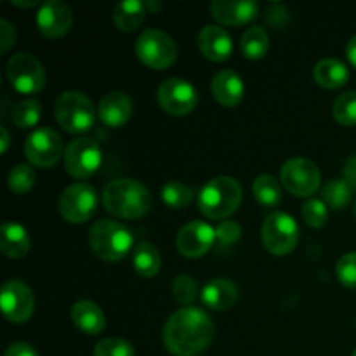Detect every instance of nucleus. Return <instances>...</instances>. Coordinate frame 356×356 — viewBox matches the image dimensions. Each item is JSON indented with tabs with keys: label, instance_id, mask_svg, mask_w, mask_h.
Wrapping results in <instances>:
<instances>
[{
	"label": "nucleus",
	"instance_id": "nucleus-1",
	"mask_svg": "<svg viewBox=\"0 0 356 356\" xmlns=\"http://www.w3.org/2000/svg\"><path fill=\"white\" fill-rule=\"evenodd\" d=\"M214 330V323L204 309L186 306L165 322L163 344L174 356H198L212 343Z\"/></svg>",
	"mask_w": 356,
	"mask_h": 356
},
{
	"label": "nucleus",
	"instance_id": "nucleus-2",
	"mask_svg": "<svg viewBox=\"0 0 356 356\" xmlns=\"http://www.w3.org/2000/svg\"><path fill=\"white\" fill-rule=\"evenodd\" d=\"M153 198L148 188L131 177L108 183L103 190V205L115 218L139 219L152 209Z\"/></svg>",
	"mask_w": 356,
	"mask_h": 356
},
{
	"label": "nucleus",
	"instance_id": "nucleus-3",
	"mask_svg": "<svg viewBox=\"0 0 356 356\" xmlns=\"http://www.w3.org/2000/svg\"><path fill=\"white\" fill-rule=\"evenodd\" d=\"M242 198L243 193L238 181L219 176L202 188L198 193V209L209 219H225L238 211Z\"/></svg>",
	"mask_w": 356,
	"mask_h": 356
},
{
	"label": "nucleus",
	"instance_id": "nucleus-4",
	"mask_svg": "<svg viewBox=\"0 0 356 356\" xmlns=\"http://www.w3.org/2000/svg\"><path fill=\"white\" fill-rule=\"evenodd\" d=\"M89 245L103 261H120L134 247V235L125 225L111 219H101L89 229Z\"/></svg>",
	"mask_w": 356,
	"mask_h": 356
},
{
	"label": "nucleus",
	"instance_id": "nucleus-5",
	"mask_svg": "<svg viewBox=\"0 0 356 356\" xmlns=\"http://www.w3.org/2000/svg\"><path fill=\"white\" fill-rule=\"evenodd\" d=\"M54 117L66 132L82 134L92 129L96 122V108L86 94L66 90L56 101Z\"/></svg>",
	"mask_w": 356,
	"mask_h": 356
},
{
	"label": "nucleus",
	"instance_id": "nucleus-6",
	"mask_svg": "<svg viewBox=\"0 0 356 356\" xmlns=\"http://www.w3.org/2000/svg\"><path fill=\"white\" fill-rule=\"evenodd\" d=\"M264 249L273 256H287L299 242V226L287 212H271L261 228Z\"/></svg>",
	"mask_w": 356,
	"mask_h": 356
},
{
	"label": "nucleus",
	"instance_id": "nucleus-7",
	"mask_svg": "<svg viewBox=\"0 0 356 356\" xmlns=\"http://www.w3.org/2000/svg\"><path fill=\"white\" fill-rule=\"evenodd\" d=\"M136 56L153 70H165L176 63L177 45L165 31L148 28L136 40Z\"/></svg>",
	"mask_w": 356,
	"mask_h": 356
},
{
	"label": "nucleus",
	"instance_id": "nucleus-8",
	"mask_svg": "<svg viewBox=\"0 0 356 356\" xmlns=\"http://www.w3.org/2000/svg\"><path fill=\"white\" fill-rule=\"evenodd\" d=\"M103 162V152L96 139H73L65 149V169L75 179H87L92 176Z\"/></svg>",
	"mask_w": 356,
	"mask_h": 356
},
{
	"label": "nucleus",
	"instance_id": "nucleus-9",
	"mask_svg": "<svg viewBox=\"0 0 356 356\" xmlns=\"http://www.w3.org/2000/svg\"><path fill=\"white\" fill-rule=\"evenodd\" d=\"M7 79L10 86L21 94H35L44 89L45 70L44 65L28 52L14 54L6 66Z\"/></svg>",
	"mask_w": 356,
	"mask_h": 356
},
{
	"label": "nucleus",
	"instance_id": "nucleus-10",
	"mask_svg": "<svg viewBox=\"0 0 356 356\" xmlns=\"http://www.w3.org/2000/svg\"><path fill=\"white\" fill-rule=\"evenodd\" d=\"M97 211V193L90 184L75 183L66 188L59 197V212L73 225L89 221Z\"/></svg>",
	"mask_w": 356,
	"mask_h": 356
},
{
	"label": "nucleus",
	"instance_id": "nucleus-11",
	"mask_svg": "<svg viewBox=\"0 0 356 356\" xmlns=\"http://www.w3.org/2000/svg\"><path fill=\"white\" fill-rule=\"evenodd\" d=\"M280 181L289 193L296 197H309L320 188L322 174L308 159H291L280 170Z\"/></svg>",
	"mask_w": 356,
	"mask_h": 356
},
{
	"label": "nucleus",
	"instance_id": "nucleus-12",
	"mask_svg": "<svg viewBox=\"0 0 356 356\" xmlns=\"http://www.w3.org/2000/svg\"><path fill=\"white\" fill-rule=\"evenodd\" d=\"M63 155V139L56 131L40 127L28 136L24 143V156L28 162L40 169H51Z\"/></svg>",
	"mask_w": 356,
	"mask_h": 356
},
{
	"label": "nucleus",
	"instance_id": "nucleus-13",
	"mask_svg": "<svg viewBox=\"0 0 356 356\" xmlns=\"http://www.w3.org/2000/svg\"><path fill=\"white\" fill-rule=\"evenodd\" d=\"M0 308L9 322L24 323L31 318L35 309V298L24 282L13 278L3 284L0 292Z\"/></svg>",
	"mask_w": 356,
	"mask_h": 356
},
{
	"label": "nucleus",
	"instance_id": "nucleus-14",
	"mask_svg": "<svg viewBox=\"0 0 356 356\" xmlns=\"http://www.w3.org/2000/svg\"><path fill=\"white\" fill-rule=\"evenodd\" d=\"M156 96H159L160 106L174 117H184L191 113L198 103L197 89L183 79L163 80Z\"/></svg>",
	"mask_w": 356,
	"mask_h": 356
},
{
	"label": "nucleus",
	"instance_id": "nucleus-15",
	"mask_svg": "<svg viewBox=\"0 0 356 356\" xmlns=\"http://www.w3.org/2000/svg\"><path fill=\"white\" fill-rule=\"evenodd\" d=\"M216 243V229L204 221H190L179 229L176 247L184 257H202Z\"/></svg>",
	"mask_w": 356,
	"mask_h": 356
},
{
	"label": "nucleus",
	"instance_id": "nucleus-16",
	"mask_svg": "<svg viewBox=\"0 0 356 356\" xmlns=\"http://www.w3.org/2000/svg\"><path fill=\"white\" fill-rule=\"evenodd\" d=\"M72 7L63 0H47L37 13L38 31L45 38H61L72 28Z\"/></svg>",
	"mask_w": 356,
	"mask_h": 356
},
{
	"label": "nucleus",
	"instance_id": "nucleus-17",
	"mask_svg": "<svg viewBox=\"0 0 356 356\" xmlns=\"http://www.w3.org/2000/svg\"><path fill=\"white\" fill-rule=\"evenodd\" d=\"M211 13L219 23L243 26L257 16L259 6L254 0H214L211 3Z\"/></svg>",
	"mask_w": 356,
	"mask_h": 356
},
{
	"label": "nucleus",
	"instance_id": "nucleus-18",
	"mask_svg": "<svg viewBox=\"0 0 356 356\" xmlns=\"http://www.w3.org/2000/svg\"><path fill=\"white\" fill-rule=\"evenodd\" d=\"M198 47L202 54L214 63L226 61L233 52V40L225 28L207 24L198 33Z\"/></svg>",
	"mask_w": 356,
	"mask_h": 356
},
{
	"label": "nucleus",
	"instance_id": "nucleus-19",
	"mask_svg": "<svg viewBox=\"0 0 356 356\" xmlns=\"http://www.w3.org/2000/svg\"><path fill=\"white\" fill-rule=\"evenodd\" d=\"M97 115L106 127H122V125L127 124L132 115L131 97L120 90L104 94L99 101V106H97Z\"/></svg>",
	"mask_w": 356,
	"mask_h": 356
},
{
	"label": "nucleus",
	"instance_id": "nucleus-20",
	"mask_svg": "<svg viewBox=\"0 0 356 356\" xmlns=\"http://www.w3.org/2000/svg\"><path fill=\"white\" fill-rule=\"evenodd\" d=\"M212 96L219 104L226 108L236 106L243 99L245 86H243L242 76L233 70H221L216 73L211 83Z\"/></svg>",
	"mask_w": 356,
	"mask_h": 356
},
{
	"label": "nucleus",
	"instance_id": "nucleus-21",
	"mask_svg": "<svg viewBox=\"0 0 356 356\" xmlns=\"http://www.w3.org/2000/svg\"><path fill=\"white\" fill-rule=\"evenodd\" d=\"M236 299H238V287L228 278H214L202 291V302L214 312L229 309Z\"/></svg>",
	"mask_w": 356,
	"mask_h": 356
},
{
	"label": "nucleus",
	"instance_id": "nucleus-22",
	"mask_svg": "<svg viewBox=\"0 0 356 356\" xmlns=\"http://www.w3.org/2000/svg\"><path fill=\"white\" fill-rule=\"evenodd\" d=\"M30 233L19 222L6 221L0 228V250L3 256L19 259L30 252Z\"/></svg>",
	"mask_w": 356,
	"mask_h": 356
},
{
	"label": "nucleus",
	"instance_id": "nucleus-23",
	"mask_svg": "<svg viewBox=\"0 0 356 356\" xmlns=\"http://www.w3.org/2000/svg\"><path fill=\"white\" fill-rule=\"evenodd\" d=\"M72 320L76 329L87 336H97L106 327V318L99 306L92 301H79L72 308Z\"/></svg>",
	"mask_w": 356,
	"mask_h": 356
},
{
	"label": "nucleus",
	"instance_id": "nucleus-24",
	"mask_svg": "<svg viewBox=\"0 0 356 356\" xmlns=\"http://www.w3.org/2000/svg\"><path fill=\"white\" fill-rule=\"evenodd\" d=\"M313 79L323 89H341L350 80V70L339 59L325 58L315 65Z\"/></svg>",
	"mask_w": 356,
	"mask_h": 356
},
{
	"label": "nucleus",
	"instance_id": "nucleus-25",
	"mask_svg": "<svg viewBox=\"0 0 356 356\" xmlns=\"http://www.w3.org/2000/svg\"><path fill=\"white\" fill-rule=\"evenodd\" d=\"M146 13H148L146 3L141 0H124L115 7L111 17H113V23L118 30L129 33V31H136L141 26Z\"/></svg>",
	"mask_w": 356,
	"mask_h": 356
},
{
	"label": "nucleus",
	"instance_id": "nucleus-26",
	"mask_svg": "<svg viewBox=\"0 0 356 356\" xmlns=\"http://www.w3.org/2000/svg\"><path fill=\"white\" fill-rule=\"evenodd\" d=\"M132 263H134L136 273L143 278H153L160 271V266H162L159 250L148 242H141L134 247Z\"/></svg>",
	"mask_w": 356,
	"mask_h": 356
},
{
	"label": "nucleus",
	"instance_id": "nucleus-27",
	"mask_svg": "<svg viewBox=\"0 0 356 356\" xmlns=\"http://www.w3.org/2000/svg\"><path fill=\"white\" fill-rule=\"evenodd\" d=\"M240 49L247 59H263L270 49V37L263 26H250L240 38Z\"/></svg>",
	"mask_w": 356,
	"mask_h": 356
},
{
	"label": "nucleus",
	"instance_id": "nucleus-28",
	"mask_svg": "<svg viewBox=\"0 0 356 356\" xmlns=\"http://www.w3.org/2000/svg\"><path fill=\"white\" fill-rule=\"evenodd\" d=\"M252 191L256 200L259 202L263 207L273 209L282 202L280 183H278L273 176H270V174H263V176L256 177Z\"/></svg>",
	"mask_w": 356,
	"mask_h": 356
},
{
	"label": "nucleus",
	"instance_id": "nucleus-29",
	"mask_svg": "<svg viewBox=\"0 0 356 356\" xmlns=\"http://www.w3.org/2000/svg\"><path fill=\"white\" fill-rule=\"evenodd\" d=\"M42 117V103L37 97L23 99L14 106L13 120L19 129H31L38 124Z\"/></svg>",
	"mask_w": 356,
	"mask_h": 356
},
{
	"label": "nucleus",
	"instance_id": "nucleus-30",
	"mask_svg": "<svg viewBox=\"0 0 356 356\" xmlns=\"http://www.w3.org/2000/svg\"><path fill=\"white\" fill-rule=\"evenodd\" d=\"M351 186L344 179H332L323 188V202L327 207L341 211L351 200Z\"/></svg>",
	"mask_w": 356,
	"mask_h": 356
},
{
	"label": "nucleus",
	"instance_id": "nucleus-31",
	"mask_svg": "<svg viewBox=\"0 0 356 356\" xmlns=\"http://www.w3.org/2000/svg\"><path fill=\"white\" fill-rule=\"evenodd\" d=\"M162 200L170 209H184L193 200V190L179 181H169L162 188Z\"/></svg>",
	"mask_w": 356,
	"mask_h": 356
},
{
	"label": "nucleus",
	"instance_id": "nucleus-32",
	"mask_svg": "<svg viewBox=\"0 0 356 356\" xmlns=\"http://www.w3.org/2000/svg\"><path fill=\"white\" fill-rule=\"evenodd\" d=\"M334 118L339 122L341 125H356V90H348V92L341 94L332 106Z\"/></svg>",
	"mask_w": 356,
	"mask_h": 356
},
{
	"label": "nucleus",
	"instance_id": "nucleus-33",
	"mask_svg": "<svg viewBox=\"0 0 356 356\" xmlns=\"http://www.w3.org/2000/svg\"><path fill=\"white\" fill-rule=\"evenodd\" d=\"M35 179H37L35 170L31 169L30 165H26V163H19V165L10 169L9 177H7V183H9L10 191L23 195L33 188Z\"/></svg>",
	"mask_w": 356,
	"mask_h": 356
},
{
	"label": "nucleus",
	"instance_id": "nucleus-34",
	"mask_svg": "<svg viewBox=\"0 0 356 356\" xmlns=\"http://www.w3.org/2000/svg\"><path fill=\"white\" fill-rule=\"evenodd\" d=\"M302 219L312 228H323L329 221V207L323 200H312L302 205Z\"/></svg>",
	"mask_w": 356,
	"mask_h": 356
},
{
	"label": "nucleus",
	"instance_id": "nucleus-35",
	"mask_svg": "<svg viewBox=\"0 0 356 356\" xmlns=\"http://www.w3.org/2000/svg\"><path fill=\"white\" fill-rule=\"evenodd\" d=\"M94 356H136V351L129 341L110 337L94 346Z\"/></svg>",
	"mask_w": 356,
	"mask_h": 356
},
{
	"label": "nucleus",
	"instance_id": "nucleus-36",
	"mask_svg": "<svg viewBox=\"0 0 356 356\" xmlns=\"http://www.w3.org/2000/svg\"><path fill=\"white\" fill-rule=\"evenodd\" d=\"M172 294L181 305H191L198 294L197 282L190 275H177L172 282Z\"/></svg>",
	"mask_w": 356,
	"mask_h": 356
},
{
	"label": "nucleus",
	"instance_id": "nucleus-37",
	"mask_svg": "<svg viewBox=\"0 0 356 356\" xmlns=\"http://www.w3.org/2000/svg\"><path fill=\"white\" fill-rule=\"evenodd\" d=\"M337 278L344 287L356 289V252L344 254L336 266Z\"/></svg>",
	"mask_w": 356,
	"mask_h": 356
},
{
	"label": "nucleus",
	"instance_id": "nucleus-38",
	"mask_svg": "<svg viewBox=\"0 0 356 356\" xmlns=\"http://www.w3.org/2000/svg\"><path fill=\"white\" fill-rule=\"evenodd\" d=\"M242 236V228L235 221H225L216 229V242L221 243L222 247H229L232 243L238 242Z\"/></svg>",
	"mask_w": 356,
	"mask_h": 356
},
{
	"label": "nucleus",
	"instance_id": "nucleus-39",
	"mask_svg": "<svg viewBox=\"0 0 356 356\" xmlns=\"http://www.w3.org/2000/svg\"><path fill=\"white\" fill-rule=\"evenodd\" d=\"M16 40V30L7 19H0V52L6 54Z\"/></svg>",
	"mask_w": 356,
	"mask_h": 356
},
{
	"label": "nucleus",
	"instance_id": "nucleus-40",
	"mask_svg": "<svg viewBox=\"0 0 356 356\" xmlns=\"http://www.w3.org/2000/svg\"><path fill=\"white\" fill-rule=\"evenodd\" d=\"M3 356H40L35 351L33 346L26 343H14L7 348L6 355Z\"/></svg>",
	"mask_w": 356,
	"mask_h": 356
},
{
	"label": "nucleus",
	"instance_id": "nucleus-41",
	"mask_svg": "<svg viewBox=\"0 0 356 356\" xmlns=\"http://www.w3.org/2000/svg\"><path fill=\"white\" fill-rule=\"evenodd\" d=\"M344 181L351 186V190H356V155H351L344 163Z\"/></svg>",
	"mask_w": 356,
	"mask_h": 356
},
{
	"label": "nucleus",
	"instance_id": "nucleus-42",
	"mask_svg": "<svg viewBox=\"0 0 356 356\" xmlns=\"http://www.w3.org/2000/svg\"><path fill=\"white\" fill-rule=\"evenodd\" d=\"M346 56H348V59H350L351 65L356 66V35H353V37L350 38V42H348Z\"/></svg>",
	"mask_w": 356,
	"mask_h": 356
},
{
	"label": "nucleus",
	"instance_id": "nucleus-43",
	"mask_svg": "<svg viewBox=\"0 0 356 356\" xmlns=\"http://www.w3.org/2000/svg\"><path fill=\"white\" fill-rule=\"evenodd\" d=\"M0 132H2V155L7 152V148H9V143H10V138H9V132H7L6 127L0 129Z\"/></svg>",
	"mask_w": 356,
	"mask_h": 356
},
{
	"label": "nucleus",
	"instance_id": "nucleus-44",
	"mask_svg": "<svg viewBox=\"0 0 356 356\" xmlns=\"http://www.w3.org/2000/svg\"><path fill=\"white\" fill-rule=\"evenodd\" d=\"M10 3H13V6H17V7H33V6H37L38 0H31V2H21V0H10Z\"/></svg>",
	"mask_w": 356,
	"mask_h": 356
},
{
	"label": "nucleus",
	"instance_id": "nucleus-45",
	"mask_svg": "<svg viewBox=\"0 0 356 356\" xmlns=\"http://www.w3.org/2000/svg\"><path fill=\"white\" fill-rule=\"evenodd\" d=\"M146 9H148V10H153V13H160V10H162V3H160V2H155V0H153V2H148V3H146Z\"/></svg>",
	"mask_w": 356,
	"mask_h": 356
},
{
	"label": "nucleus",
	"instance_id": "nucleus-46",
	"mask_svg": "<svg viewBox=\"0 0 356 356\" xmlns=\"http://www.w3.org/2000/svg\"><path fill=\"white\" fill-rule=\"evenodd\" d=\"M351 356H356V350H355V351H353V355H351Z\"/></svg>",
	"mask_w": 356,
	"mask_h": 356
},
{
	"label": "nucleus",
	"instance_id": "nucleus-47",
	"mask_svg": "<svg viewBox=\"0 0 356 356\" xmlns=\"http://www.w3.org/2000/svg\"><path fill=\"white\" fill-rule=\"evenodd\" d=\"M355 214H356V204H355Z\"/></svg>",
	"mask_w": 356,
	"mask_h": 356
}]
</instances>
